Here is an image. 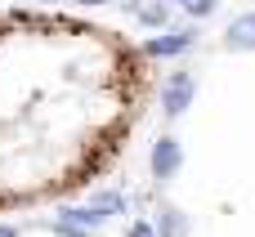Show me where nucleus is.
Wrapping results in <instances>:
<instances>
[{
    "instance_id": "f8f14e48",
    "label": "nucleus",
    "mask_w": 255,
    "mask_h": 237,
    "mask_svg": "<svg viewBox=\"0 0 255 237\" xmlns=\"http://www.w3.org/2000/svg\"><path fill=\"white\" fill-rule=\"evenodd\" d=\"M179 4H188V0H179Z\"/></svg>"
},
{
    "instance_id": "f257e3e1",
    "label": "nucleus",
    "mask_w": 255,
    "mask_h": 237,
    "mask_svg": "<svg viewBox=\"0 0 255 237\" xmlns=\"http://www.w3.org/2000/svg\"><path fill=\"white\" fill-rule=\"evenodd\" d=\"M193 45H197V31H193V27H179V31H166V36L148 40L143 54H148V58H175V54H188Z\"/></svg>"
},
{
    "instance_id": "7ed1b4c3",
    "label": "nucleus",
    "mask_w": 255,
    "mask_h": 237,
    "mask_svg": "<svg viewBox=\"0 0 255 237\" xmlns=\"http://www.w3.org/2000/svg\"><path fill=\"white\" fill-rule=\"evenodd\" d=\"M179 170V143L170 139V134H161L157 143H152V175L157 179H170Z\"/></svg>"
},
{
    "instance_id": "9d476101",
    "label": "nucleus",
    "mask_w": 255,
    "mask_h": 237,
    "mask_svg": "<svg viewBox=\"0 0 255 237\" xmlns=\"http://www.w3.org/2000/svg\"><path fill=\"white\" fill-rule=\"evenodd\" d=\"M76 4H108V0H76Z\"/></svg>"
},
{
    "instance_id": "f03ea898",
    "label": "nucleus",
    "mask_w": 255,
    "mask_h": 237,
    "mask_svg": "<svg viewBox=\"0 0 255 237\" xmlns=\"http://www.w3.org/2000/svg\"><path fill=\"white\" fill-rule=\"evenodd\" d=\"M188 103H193V76L188 72H175L166 81V90H161V108H166V117H179Z\"/></svg>"
},
{
    "instance_id": "6e6552de",
    "label": "nucleus",
    "mask_w": 255,
    "mask_h": 237,
    "mask_svg": "<svg viewBox=\"0 0 255 237\" xmlns=\"http://www.w3.org/2000/svg\"><path fill=\"white\" fill-rule=\"evenodd\" d=\"M215 4H220V0H188L184 9H188L193 18H206V13H215Z\"/></svg>"
},
{
    "instance_id": "1a4fd4ad",
    "label": "nucleus",
    "mask_w": 255,
    "mask_h": 237,
    "mask_svg": "<svg viewBox=\"0 0 255 237\" xmlns=\"http://www.w3.org/2000/svg\"><path fill=\"white\" fill-rule=\"evenodd\" d=\"M130 237H161V233H157L148 220H134V224H130Z\"/></svg>"
},
{
    "instance_id": "423d86ee",
    "label": "nucleus",
    "mask_w": 255,
    "mask_h": 237,
    "mask_svg": "<svg viewBox=\"0 0 255 237\" xmlns=\"http://www.w3.org/2000/svg\"><path fill=\"white\" fill-rule=\"evenodd\" d=\"M90 211H94V215H99V220H103V215H108V220H112V215H121V211H126V197H121V193H99V197H94V206H90Z\"/></svg>"
},
{
    "instance_id": "20e7f679",
    "label": "nucleus",
    "mask_w": 255,
    "mask_h": 237,
    "mask_svg": "<svg viewBox=\"0 0 255 237\" xmlns=\"http://www.w3.org/2000/svg\"><path fill=\"white\" fill-rule=\"evenodd\" d=\"M224 45H229V49H255V9L229 22V31H224Z\"/></svg>"
},
{
    "instance_id": "9b49d317",
    "label": "nucleus",
    "mask_w": 255,
    "mask_h": 237,
    "mask_svg": "<svg viewBox=\"0 0 255 237\" xmlns=\"http://www.w3.org/2000/svg\"><path fill=\"white\" fill-rule=\"evenodd\" d=\"M0 237H18V233H13V229H0Z\"/></svg>"
},
{
    "instance_id": "0eeeda50",
    "label": "nucleus",
    "mask_w": 255,
    "mask_h": 237,
    "mask_svg": "<svg viewBox=\"0 0 255 237\" xmlns=\"http://www.w3.org/2000/svg\"><path fill=\"white\" fill-rule=\"evenodd\" d=\"M184 233H188L184 215L179 211H161V237H184Z\"/></svg>"
},
{
    "instance_id": "39448f33",
    "label": "nucleus",
    "mask_w": 255,
    "mask_h": 237,
    "mask_svg": "<svg viewBox=\"0 0 255 237\" xmlns=\"http://www.w3.org/2000/svg\"><path fill=\"white\" fill-rule=\"evenodd\" d=\"M134 13H139V22H143V27H166V18H170L166 0H148V4H139Z\"/></svg>"
}]
</instances>
